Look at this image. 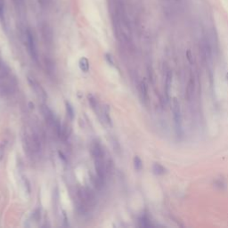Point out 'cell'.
Listing matches in <instances>:
<instances>
[{
    "mask_svg": "<svg viewBox=\"0 0 228 228\" xmlns=\"http://www.w3.org/2000/svg\"><path fill=\"white\" fill-rule=\"evenodd\" d=\"M0 21L4 24V0H0Z\"/></svg>",
    "mask_w": 228,
    "mask_h": 228,
    "instance_id": "cell-12",
    "label": "cell"
},
{
    "mask_svg": "<svg viewBox=\"0 0 228 228\" xmlns=\"http://www.w3.org/2000/svg\"><path fill=\"white\" fill-rule=\"evenodd\" d=\"M42 113H43V116H44L46 121L48 123V125L53 127H55V128H56V131L57 133H58L61 130V127L60 123L58 122L56 117L55 113L52 112V110L48 106L43 105V107H42Z\"/></svg>",
    "mask_w": 228,
    "mask_h": 228,
    "instance_id": "cell-3",
    "label": "cell"
},
{
    "mask_svg": "<svg viewBox=\"0 0 228 228\" xmlns=\"http://www.w3.org/2000/svg\"><path fill=\"white\" fill-rule=\"evenodd\" d=\"M165 85H166V87H165L166 95H167V97L169 98V97H170V92L171 85H172V74H171L170 72H169V73L167 74Z\"/></svg>",
    "mask_w": 228,
    "mask_h": 228,
    "instance_id": "cell-8",
    "label": "cell"
},
{
    "mask_svg": "<svg viewBox=\"0 0 228 228\" xmlns=\"http://www.w3.org/2000/svg\"><path fill=\"white\" fill-rule=\"evenodd\" d=\"M91 154L94 159L102 158L104 157V149L101 145V144L98 141H94L91 145Z\"/></svg>",
    "mask_w": 228,
    "mask_h": 228,
    "instance_id": "cell-5",
    "label": "cell"
},
{
    "mask_svg": "<svg viewBox=\"0 0 228 228\" xmlns=\"http://www.w3.org/2000/svg\"><path fill=\"white\" fill-rule=\"evenodd\" d=\"M186 92H187L186 96L190 100L192 98V95H193V92H194V81H193L192 78H191L189 83H188V86H187V88H186Z\"/></svg>",
    "mask_w": 228,
    "mask_h": 228,
    "instance_id": "cell-9",
    "label": "cell"
},
{
    "mask_svg": "<svg viewBox=\"0 0 228 228\" xmlns=\"http://www.w3.org/2000/svg\"><path fill=\"white\" fill-rule=\"evenodd\" d=\"M78 199V209L86 212L89 209L94 208L96 203V198L93 191L89 188H79L77 192Z\"/></svg>",
    "mask_w": 228,
    "mask_h": 228,
    "instance_id": "cell-1",
    "label": "cell"
},
{
    "mask_svg": "<svg viewBox=\"0 0 228 228\" xmlns=\"http://www.w3.org/2000/svg\"><path fill=\"white\" fill-rule=\"evenodd\" d=\"M134 166H135V169L136 170H141L142 168H143V162H142V160L139 158V157H135L134 159Z\"/></svg>",
    "mask_w": 228,
    "mask_h": 228,
    "instance_id": "cell-13",
    "label": "cell"
},
{
    "mask_svg": "<svg viewBox=\"0 0 228 228\" xmlns=\"http://www.w3.org/2000/svg\"><path fill=\"white\" fill-rule=\"evenodd\" d=\"M79 68L82 71L84 72H87L89 70V61L87 58L85 57H82L80 60H79Z\"/></svg>",
    "mask_w": 228,
    "mask_h": 228,
    "instance_id": "cell-7",
    "label": "cell"
},
{
    "mask_svg": "<svg viewBox=\"0 0 228 228\" xmlns=\"http://www.w3.org/2000/svg\"><path fill=\"white\" fill-rule=\"evenodd\" d=\"M41 31H42V35H43V38H44V40L46 41V43L51 44L53 41V33H52L50 27L47 24H44L42 26Z\"/></svg>",
    "mask_w": 228,
    "mask_h": 228,
    "instance_id": "cell-6",
    "label": "cell"
},
{
    "mask_svg": "<svg viewBox=\"0 0 228 228\" xmlns=\"http://www.w3.org/2000/svg\"><path fill=\"white\" fill-rule=\"evenodd\" d=\"M38 2H40L41 4V5H45V6H47V4H48V3H49V0H38Z\"/></svg>",
    "mask_w": 228,
    "mask_h": 228,
    "instance_id": "cell-15",
    "label": "cell"
},
{
    "mask_svg": "<svg viewBox=\"0 0 228 228\" xmlns=\"http://www.w3.org/2000/svg\"><path fill=\"white\" fill-rule=\"evenodd\" d=\"M152 170H153V173L156 174V175H162L164 174L165 172V169L161 165V164H154L153 167H152Z\"/></svg>",
    "mask_w": 228,
    "mask_h": 228,
    "instance_id": "cell-11",
    "label": "cell"
},
{
    "mask_svg": "<svg viewBox=\"0 0 228 228\" xmlns=\"http://www.w3.org/2000/svg\"><path fill=\"white\" fill-rule=\"evenodd\" d=\"M66 110H67V113L69 115V117L70 118H73V117H74V111H73L72 106L69 103H66Z\"/></svg>",
    "mask_w": 228,
    "mask_h": 228,
    "instance_id": "cell-14",
    "label": "cell"
},
{
    "mask_svg": "<svg viewBox=\"0 0 228 228\" xmlns=\"http://www.w3.org/2000/svg\"><path fill=\"white\" fill-rule=\"evenodd\" d=\"M26 37H27V42H28V48L29 52L30 54V56L32 57L35 61L38 60V51L36 47V43H35V38L30 30L26 31Z\"/></svg>",
    "mask_w": 228,
    "mask_h": 228,
    "instance_id": "cell-4",
    "label": "cell"
},
{
    "mask_svg": "<svg viewBox=\"0 0 228 228\" xmlns=\"http://www.w3.org/2000/svg\"><path fill=\"white\" fill-rule=\"evenodd\" d=\"M227 78H228V74H227Z\"/></svg>",
    "mask_w": 228,
    "mask_h": 228,
    "instance_id": "cell-16",
    "label": "cell"
},
{
    "mask_svg": "<svg viewBox=\"0 0 228 228\" xmlns=\"http://www.w3.org/2000/svg\"><path fill=\"white\" fill-rule=\"evenodd\" d=\"M140 91H141V95H142V98L144 101H146L148 98V94H147V87L146 84L144 82H141L140 85Z\"/></svg>",
    "mask_w": 228,
    "mask_h": 228,
    "instance_id": "cell-10",
    "label": "cell"
},
{
    "mask_svg": "<svg viewBox=\"0 0 228 228\" xmlns=\"http://www.w3.org/2000/svg\"><path fill=\"white\" fill-rule=\"evenodd\" d=\"M172 113L174 118V124L175 132L178 135H181L183 133L182 129V114H181V107L178 100L174 98L172 100Z\"/></svg>",
    "mask_w": 228,
    "mask_h": 228,
    "instance_id": "cell-2",
    "label": "cell"
}]
</instances>
